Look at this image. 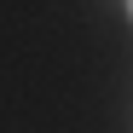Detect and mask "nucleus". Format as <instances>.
Instances as JSON below:
<instances>
[{
    "label": "nucleus",
    "instance_id": "nucleus-1",
    "mask_svg": "<svg viewBox=\"0 0 133 133\" xmlns=\"http://www.w3.org/2000/svg\"><path fill=\"white\" fill-rule=\"evenodd\" d=\"M127 12H133V0H127Z\"/></svg>",
    "mask_w": 133,
    "mask_h": 133
}]
</instances>
